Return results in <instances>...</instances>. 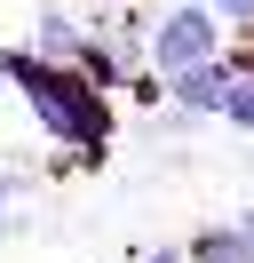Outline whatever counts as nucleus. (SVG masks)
<instances>
[{
    "label": "nucleus",
    "mask_w": 254,
    "mask_h": 263,
    "mask_svg": "<svg viewBox=\"0 0 254 263\" xmlns=\"http://www.w3.org/2000/svg\"><path fill=\"white\" fill-rule=\"evenodd\" d=\"M0 88L32 112V128H40L48 144L79 152V160H103V144H111V96L79 64L40 56V48H0Z\"/></svg>",
    "instance_id": "f257e3e1"
},
{
    "label": "nucleus",
    "mask_w": 254,
    "mask_h": 263,
    "mask_svg": "<svg viewBox=\"0 0 254 263\" xmlns=\"http://www.w3.org/2000/svg\"><path fill=\"white\" fill-rule=\"evenodd\" d=\"M206 56H222V16H215V8L175 0V8H159V16H143V64H151L159 80L206 64Z\"/></svg>",
    "instance_id": "f03ea898"
},
{
    "label": "nucleus",
    "mask_w": 254,
    "mask_h": 263,
    "mask_svg": "<svg viewBox=\"0 0 254 263\" xmlns=\"http://www.w3.org/2000/svg\"><path fill=\"white\" fill-rule=\"evenodd\" d=\"M222 88H230V48H222V56H206V64H190V72H175V80H167V96H159V104H183V112L215 120Z\"/></svg>",
    "instance_id": "7ed1b4c3"
},
{
    "label": "nucleus",
    "mask_w": 254,
    "mask_h": 263,
    "mask_svg": "<svg viewBox=\"0 0 254 263\" xmlns=\"http://www.w3.org/2000/svg\"><path fill=\"white\" fill-rule=\"evenodd\" d=\"M79 40H88V24H79L72 8H64V0H40V16H32V40H24V48H40V56H64V64H72V56H79Z\"/></svg>",
    "instance_id": "20e7f679"
},
{
    "label": "nucleus",
    "mask_w": 254,
    "mask_h": 263,
    "mask_svg": "<svg viewBox=\"0 0 254 263\" xmlns=\"http://www.w3.org/2000/svg\"><path fill=\"white\" fill-rule=\"evenodd\" d=\"M183 255H190V263H254V247H246L238 223H206V231L183 239Z\"/></svg>",
    "instance_id": "39448f33"
},
{
    "label": "nucleus",
    "mask_w": 254,
    "mask_h": 263,
    "mask_svg": "<svg viewBox=\"0 0 254 263\" xmlns=\"http://www.w3.org/2000/svg\"><path fill=\"white\" fill-rule=\"evenodd\" d=\"M199 8H215V16H222V24H238V32L254 24V0H199Z\"/></svg>",
    "instance_id": "423d86ee"
},
{
    "label": "nucleus",
    "mask_w": 254,
    "mask_h": 263,
    "mask_svg": "<svg viewBox=\"0 0 254 263\" xmlns=\"http://www.w3.org/2000/svg\"><path fill=\"white\" fill-rule=\"evenodd\" d=\"M16 192H24V183H16V176H0V231H8V199Z\"/></svg>",
    "instance_id": "0eeeda50"
},
{
    "label": "nucleus",
    "mask_w": 254,
    "mask_h": 263,
    "mask_svg": "<svg viewBox=\"0 0 254 263\" xmlns=\"http://www.w3.org/2000/svg\"><path fill=\"white\" fill-rule=\"evenodd\" d=\"M143 263H190V255H183V247H151Z\"/></svg>",
    "instance_id": "6e6552de"
},
{
    "label": "nucleus",
    "mask_w": 254,
    "mask_h": 263,
    "mask_svg": "<svg viewBox=\"0 0 254 263\" xmlns=\"http://www.w3.org/2000/svg\"><path fill=\"white\" fill-rule=\"evenodd\" d=\"M230 223H238V231H246V247H254V208H238V215H230Z\"/></svg>",
    "instance_id": "1a4fd4ad"
}]
</instances>
